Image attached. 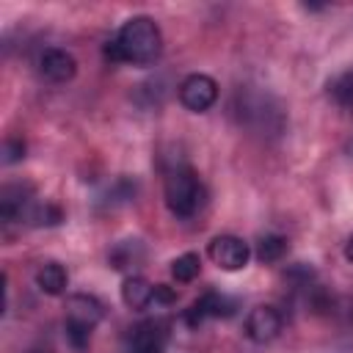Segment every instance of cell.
<instances>
[{
    "instance_id": "cell-14",
    "label": "cell",
    "mask_w": 353,
    "mask_h": 353,
    "mask_svg": "<svg viewBox=\"0 0 353 353\" xmlns=\"http://www.w3.org/2000/svg\"><path fill=\"white\" fill-rule=\"evenodd\" d=\"M287 254V237L281 234H262L256 240V259L259 262H279Z\"/></svg>"
},
{
    "instance_id": "cell-7",
    "label": "cell",
    "mask_w": 353,
    "mask_h": 353,
    "mask_svg": "<svg viewBox=\"0 0 353 353\" xmlns=\"http://www.w3.org/2000/svg\"><path fill=\"white\" fill-rule=\"evenodd\" d=\"M248 256H251V248L245 240L234 237V234H218L212 237L210 243V259L223 268V270H240L248 265Z\"/></svg>"
},
{
    "instance_id": "cell-16",
    "label": "cell",
    "mask_w": 353,
    "mask_h": 353,
    "mask_svg": "<svg viewBox=\"0 0 353 353\" xmlns=\"http://www.w3.org/2000/svg\"><path fill=\"white\" fill-rule=\"evenodd\" d=\"M334 97H336V102L339 105H345L350 113H353V72H345L336 83H334Z\"/></svg>"
},
{
    "instance_id": "cell-19",
    "label": "cell",
    "mask_w": 353,
    "mask_h": 353,
    "mask_svg": "<svg viewBox=\"0 0 353 353\" xmlns=\"http://www.w3.org/2000/svg\"><path fill=\"white\" fill-rule=\"evenodd\" d=\"M345 256H347V262H353V237H350L347 245H345Z\"/></svg>"
},
{
    "instance_id": "cell-15",
    "label": "cell",
    "mask_w": 353,
    "mask_h": 353,
    "mask_svg": "<svg viewBox=\"0 0 353 353\" xmlns=\"http://www.w3.org/2000/svg\"><path fill=\"white\" fill-rule=\"evenodd\" d=\"M199 270H201L199 254H182V256H176V259L171 262V276H174L176 281H182V284L193 281V279L199 276Z\"/></svg>"
},
{
    "instance_id": "cell-5",
    "label": "cell",
    "mask_w": 353,
    "mask_h": 353,
    "mask_svg": "<svg viewBox=\"0 0 353 353\" xmlns=\"http://www.w3.org/2000/svg\"><path fill=\"white\" fill-rule=\"evenodd\" d=\"M218 99V83L210 77V74H188L182 83H179V102L193 110V113H204L215 105Z\"/></svg>"
},
{
    "instance_id": "cell-18",
    "label": "cell",
    "mask_w": 353,
    "mask_h": 353,
    "mask_svg": "<svg viewBox=\"0 0 353 353\" xmlns=\"http://www.w3.org/2000/svg\"><path fill=\"white\" fill-rule=\"evenodd\" d=\"M176 301V292L165 284H154V303H174Z\"/></svg>"
},
{
    "instance_id": "cell-1",
    "label": "cell",
    "mask_w": 353,
    "mask_h": 353,
    "mask_svg": "<svg viewBox=\"0 0 353 353\" xmlns=\"http://www.w3.org/2000/svg\"><path fill=\"white\" fill-rule=\"evenodd\" d=\"M160 52H163V33L152 17L127 19L105 47V55L110 61L135 63V66L154 63L160 58Z\"/></svg>"
},
{
    "instance_id": "cell-2",
    "label": "cell",
    "mask_w": 353,
    "mask_h": 353,
    "mask_svg": "<svg viewBox=\"0 0 353 353\" xmlns=\"http://www.w3.org/2000/svg\"><path fill=\"white\" fill-rule=\"evenodd\" d=\"M207 190L190 165H176L165 174V204L176 218H193L204 207Z\"/></svg>"
},
{
    "instance_id": "cell-17",
    "label": "cell",
    "mask_w": 353,
    "mask_h": 353,
    "mask_svg": "<svg viewBox=\"0 0 353 353\" xmlns=\"http://www.w3.org/2000/svg\"><path fill=\"white\" fill-rule=\"evenodd\" d=\"M22 157H25V141L6 138V143H3V163H17Z\"/></svg>"
},
{
    "instance_id": "cell-3",
    "label": "cell",
    "mask_w": 353,
    "mask_h": 353,
    "mask_svg": "<svg viewBox=\"0 0 353 353\" xmlns=\"http://www.w3.org/2000/svg\"><path fill=\"white\" fill-rule=\"evenodd\" d=\"M102 303L94 295H69L66 298V336L69 342L83 350L91 339V331L97 328V323L102 320Z\"/></svg>"
},
{
    "instance_id": "cell-13",
    "label": "cell",
    "mask_w": 353,
    "mask_h": 353,
    "mask_svg": "<svg viewBox=\"0 0 353 353\" xmlns=\"http://www.w3.org/2000/svg\"><path fill=\"white\" fill-rule=\"evenodd\" d=\"M121 298L130 309H146L149 303H154V287L143 276H130L121 287Z\"/></svg>"
},
{
    "instance_id": "cell-6",
    "label": "cell",
    "mask_w": 353,
    "mask_h": 353,
    "mask_svg": "<svg viewBox=\"0 0 353 353\" xmlns=\"http://www.w3.org/2000/svg\"><path fill=\"white\" fill-rule=\"evenodd\" d=\"M237 312V301L223 295V292H204L193 306L185 312V323L190 328H199L204 320H218V317H232Z\"/></svg>"
},
{
    "instance_id": "cell-11",
    "label": "cell",
    "mask_w": 353,
    "mask_h": 353,
    "mask_svg": "<svg viewBox=\"0 0 353 353\" xmlns=\"http://www.w3.org/2000/svg\"><path fill=\"white\" fill-rule=\"evenodd\" d=\"M168 328L163 320H143L130 334V353H165Z\"/></svg>"
},
{
    "instance_id": "cell-10",
    "label": "cell",
    "mask_w": 353,
    "mask_h": 353,
    "mask_svg": "<svg viewBox=\"0 0 353 353\" xmlns=\"http://www.w3.org/2000/svg\"><path fill=\"white\" fill-rule=\"evenodd\" d=\"M33 188L30 185H6L0 193V215L6 223L28 221V212L33 210Z\"/></svg>"
},
{
    "instance_id": "cell-4",
    "label": "cell",
    "mask_w": 353,
    "mask_h": 353,
    "mask_svg": "<svg viewBox=\"0 0 353 353\" xmlns=\"http://www.w3.org/2000/svg\"><path fill=\"white\" fill-rule=\"evenodd\" d=\"M234 110L240 116V124H248L254 130H270L279 132L281 130V110L279 105L259 91H237L234 97Z\"/></svg>"
},
{
    "instance_id": "cell-8",
    "label": "cell",
    "mask_w": 353,
    "mask_h": 353,
    "mask_svg": "<svg viewBox=\"0 0 353 353\" xmlns=\"http://www.w3.org/2000/svg\"><path fill=\"white\" fill-rule=\"evenodd\" d=\"M281 314L276 306H254L245 317V336L256 345H268L281 334Z\"/></svg>"
},
{
    "instance_id": "cell-12",
    "label": "cell",
    "mask_w": 353,
    "mask_h": 353,
    "mask_svg": "<svg viewBox=\"0 0 353 353\" xmlns=\"http://www.w3.org/2000/svg\"><path fill=\"white\" fill-rule=\"evenodd\" d=\"M66 284H69V273H66V268L61 262H52L50 259V262H41L39 265V270H36V287L41 292L61 295L66 290Z\"/></svg>"
},
{
    "instance_id": "cell-9",
    "label": "cell",
    "mask_w": 353,
    "mask_h": 353,
    "mask_svg": "<svg viewBox=\"0 0 353 353\" xmlns=\"http://www.w3.org/2000/svg\"><path fill=\"white\" fill-rule=\"evenodd\" d=\"M77 72V61L72 52L61 50V47H47L39 55V74L50 83H69Z\"/></svg>"
}]
</instances>
